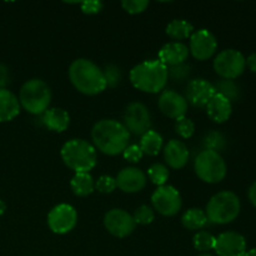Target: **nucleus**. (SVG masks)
<instances>
[{"instance_id":"nucleus-1","label":"nucleus","mask_w":256,"mask_h":256,"mask_svg":"<svg viewBox=\"0 0 256 256\" xmlns=\"http://www.w3.org/2000/svg\"><path fill=\"white\" fill-rule=\"evenodd\" d=\"M92 139L95 149L105 155L115 156L128 148L130 132L118 120L104 119L92 126Z\"/></svg>"},{"instance_id":"nucleus-2","label":"nucleus","mask_w":256,"mask_h":256,"mask_svg":"<svg viewBox=\"0 0 256 256\" xmlns=\"http://www.w3.org/2000/svg\"><path fill=\"white\" fill-rule=\"evenodd\" d=\"M69 79L72 86L84 95L94 96L106 89L102 70L89 59H76L69 68Z\"/></svg>"},{"instance_id":"nucleus-3","label":"nucleus","mask_w":256,"mask_h":256,"mask_svg":"<svg viewBox=\"0 0 256 256\" xmlns=\"http://www.w3.org/2000/svg\"><path fill=\"white\" fill-rule=\"evenodd\" d=\"M168 68L159 60H145L130 70L132 86L149 94H156L168 82Z\"/></svg>"},{"instance_id":"nucleus-4","label":"nucleus","mask_w":256,"mask_h":256,"mask_svg":"<svg viewBox=\"0 0 256 256\" xmlns=\"http://www.w3.org/2000/svg\"><path fill=\"white\" fill-rule=\"evenodd\" d=\"M60 155L64 164L75 172H89L98 162L96 149L84 139L66 142L60 150Z\"/></svg>"},{"instance_id":"nucleus-5","label":"nucleus","mask_w":256,"mask_h":256,"mask_svg":"<svg viewBox=\"0 0 256 256\" xmlns=\"http://www.w3.org/2000/svg\"><path fill=\"white\" fill-rule=\"evenodd\" d=\"M52 90L42 79H30L22 86L19 92L20 106L32 115H42L49 109Z\"/></svg>"},{"instance_id":"nucleus-6","label":"nucleus","mask_w":256,"mask_h":256,"mask_svg":"<svg viewBox=\"0 0 256 256\" xmlns=\"http://www.w3.org/2000/svg\"><path fill=\"white\" fill-rule=\"evenodd\" d=\"M240 199L232 192H220L209 200L206 205L208 220L214 224L225 225L232 222L240 212Z\"/></svg>"},{"instance_id":"nucleus-7","label":"nucleus","mask_w":256,"mask_h":256,"mask_svg":"<svg viewBox=\"0 0 256 256\" xmlns=\"http://www.w3.org/2000/svg\"><path fill=\"white\" fill-rule=\"evenodd\" d=\"M194 169L198 178L208 184H216L226 176L228 168L222 155L212 150H202L195 158Z\"/></svg>"},{"instance_id":"nucleus-8","label":"nucleus","mask_w":256,"mask_h":256,"mask_svg":"<svg viewBox=\"0 0 256 256\" xmlns=\"http://www.w3.org/2000/svg\"><path fill=\"white\" fill-rule=\"evenodd\" d=\"M246 66L244 55L235 49L222 50L214 59V70L222 79L232 80L239 78Z\"/></svg>"},{"instance_id":"nucleus-9","label":"nucleus","mask_w":256,"mask_h":256,"mask_svg":"<svg viewBox=\"0 0 256 256\" xmlns=\"http://www.w3.org/2000/svg\"><path fill=\"white\" fill-rule=\"evenodd\" d=\"M152 204L154 210L164 216H174L180 212L182 199L180 192L172 185L159 186L152 195Z\"/></svg>"},{"instance_id":"nucleus-10","label":"nucleus","mask_w":256,"mask_h":256,"mask_svg":"<svg viewBox=\"0 0 256 256\" xmlns=\"http://www.w3.org/2000/svg\"><path fill=\"white\" fill-rule=\"evenodd\" d=\"M76 210L69 204L56 205L48 214V226L54 234H68L76 226Z\"/></svg>"},{"instance_id":"nucleus-11","label":"nucleus","mask_w":256,"mask_h":256,"mask_svg":"<svg viewBox=\"0 0 256 256\" xmlns=\"http://www.w3.org/2000/svg\"><path fill=\"white\" fill-rule=\"evenodd\" d=\"M124 126L134 135H144L152 128V116L149 109L142 102H130L125 109Z\"/></svg>"},{"instance_id":"nucleus-12","label":"nucleus","mask_w":256,"mask_h":256,"mask_svg":"<svg viewBox=\"0 0 256 256\" xmlns=\"http://www.w3.org/2000/svg\"><path fill=\"white\" fill-rule=\"evenodd\" d=\"M135 222L132 215L122 209H112L105 214L104 226L115 238H126L134 232Z\"/></svg>"},{"instance_id":"nucleus-13","label":"nucleus","mask_w":256,"mask_h":256,"mask_svg":"<svg viewBox=\"0 0 256 256\" xmlns=\"http://www.w3.org/2000/svg\"><path fill=\"white\" fill-rule=\"evenodd\" d=\"M218 49V40L215 35L208 29L196 30L190 36L189 52L195 59L204 62L210 59Z\"/></svg>"},{"instance_id":"nucleus-14","label":"nucleus","mask_w":256,"mask_h":256,"mask_svg":"<svg viewBox=\"0 0 256 256\" xmlns=\"http://www.w3.org/2000/svg\"><path fill=\"white\" fill-rule=\"evenodd\" d=\"M185 94H186L185 99L188 104L190 102L195 108H205L210 99L216 94V90L212 82L199 78V79L190 80Z\"/></svg>"},{"instance_id":"nucleus-15","label":"nucleus","mask_w":256,"mask_h":256,"mask_svg":"<svg viewBox=\"0 0 256 256\" xmlns=\"http://www.w3.org/2000/svg\"><path fill=\"white\" fill-rule=\"evenodd\" d=\"M214 250L219 256H244L246 252V240L239 232H222L216 238Z\"/></svg>"},{"instance_id":"nucleus-16","label":"nucleus","mask_w":256,"mask_h":256,"mask_svg":"<svg viewBox=\"0 0 256 256\" xmlns=\"http://www.w3.org/2000/svg\"><path fill=\"white\" fill-rule=\"evenodd\" d=\"M158 106L165 116L175 120L185 116L188 112V102L185 96L174 90H164L158 100Z\"/></svg>"},{"instance_id":"nucleus-17","label":"nucleus","mask_w":256,"mask_h":256,"mask_svg":"<svg viewBox=\"0 0 256 256\" xmlns=\"http://www.w3.org/2000/svg\"><path fill=\"white\" fill-rule=\"evenodd\" d=\"M115 180H116V186L128 194L139 192L146 185V175L138 168H125L120 170Z\"/></svg>"},{"instance_id":"nucleus-18","label":"nucleus","mask_w":256,"mask_h":256,"mask_svg":"<svg viewBox=\"0 0 256 256\" xmlns=\"http://www.w3.org/2000/svg\"><path fill=\"white\" fill-rule=\"evenodd\" d=\"M188 56H189V48L180 42H168L160 49L158 60L162 62L166 68H170L184 64Z\"/></svg>"},{"instance_id":"nucleus-19","label":"nucleus","mask_w":256,"mask_h":256,"mask_svg":"<svg viewBox=\"0 0 256 256\" xmlns=\"http://www.w3.org/2000/svg\"><path fill=\"white\" fill-rule=\"evenodd\" d=\"M164 159L172 169H182L189 162V150L180 140H170L164 146Z\"/></svg>"},{"instance_id":"nucleus-20","label":"nucleus","mask_w":256,"mask_h":256,"mask_svg":"<svg viewBox=\"0 0 256 256\" xmlns=\"http://www.w3.org/2000/svg\"><path fill=\"white\" fill-rule=\"evenodd\" d=\"M206 112L208 116L214 122L222 124L229 120L232 112V104L228 98H225L222 94H215L210 99V102L206 104Z\"/></svg>"},{"instance_id":"nucleus-21","label":"nucleus","mask_w":256,"mask_h":256,"mask_svg":"<svg viewBox=\"0 0 256 256\" xmlns=\"http://www.w3.org/2000/svg\"><path fill=\"white\" fill-rule=\"evenodd\" d=\"M19 99L10 90L0 89V122H12L19 115Z\"/></svg>"},{"instance_id":"nucleus-22","label":"nucleus","mask_w":256,"mask_h":256,"mask_svg":"<svg viewBox=\"0 0 256 256\" xmlns=\"http://www.w3.org/2000/svg\"><path fill=\"white\" fill-rule=\"evenodd\" d=\"M42 124L52 132H62L69 128L70 116L62 108H52L42 114Z\"/></svg>"},{"instance_id":"nucleus-23","label":"nucleus","mask_w":256,"mask_h":256,"mask_svg":"<svg viewBox=\"0 0 256 256\" xmlns=\"http://www.w3.org/2000/svg\"><path fill=\"white\" fill-rule=\"evenodd\" d=\"M70 186L76 196L84 198L94 192L95 182L89 172H75L70 182Z\"/></svg>"},{"instance_id":"nucleus-24","label":"nucleus","mask_w":256,"mask_h":256,"mask_svg":"<svg viewBox=\"0 0 256 256\" xmlns=\"http://www.w3.org/2000/svg\"><path fill=\"white\" fill-rule=\"evenodd\" d=\"M139 146L142 149V154L149 155V156H156L162 152V136L158 132L149 130L144 135H142Z\"/></svg>"},{"instance_id":"nucleus-25","label":"nucleus","mask_w":256,"mask_h":256,"mask_svg":"<svg viewBox=\"0 0 256 256\" xmlns=\"http://www.w3.org/2000/svg\"><path fill=\"white\" fill-rule=\"evenodd\" d=\"M208 216L204 210L198 209V208H192L186 210L182 218V226L186 228L188 230H200L208 224Z\"/></svg>"},{"instance_id":"nucleus-26","label":"nucleus","mask_w":256,"mask_h":256,"mask_svg":"<svg viewBox=\"0 0 256 256\" xmlns=\"http://www.w3.org/2000/svg\"><path fill=\"white\" fill-rule=\"evenodd\" d=\"M194 26L184 19H175L166 26V34L174 40H184L192 36Z\"/></svg>"},{"instance_id":"nucleus-27","label":"nucleus","mask_w":256,"mask_h":256,"mask_svg":"<svg viewBox=\"0 0 256 256\" xmlns=\"http://www.w3.org/2000/svg\"><path fill=\"white\" fill-rule=\"evenodd\" d=\"M215 242H216V238L212 232H205V230L198 232L194 235V239H192L194 248L200 252H210V250H214Z\"/></svg>"},{"instance_id":"nucleus-28","label":"nucleus","mask_w":256,"mask_h":256,"mask_svg":"<svg viewBox=\"0 0 256 256\" xmlns=\"http://www.w3.org/2000/svg\"><path fill=\"white\" fill-rule=\"evenodd\" d=\"M214 86L218 94L224 95V96L228 98L230 102H234V100L239 99L240 89L232 80L222 79L220 82H218V84L214 85Z\"/></svg>"},{"instance_id":"nucleus-29","label":"nucleus","mask_w":256,"mask_h":256,"mask_svg":"<svg viewBox=\"0 0 256 256\" xmlns=\"http://www.w3.org/2000/svg\"><path fill=\"white\" fill-rule=\"evenodd\" d=\"M148 176L152 180V184L158 185V186H164L165 182L169 179V170L165 165L155 162L148 170Z\"/></svg>"},{"instance_id":"nucleus-30","label":"nucleus","mask_w":256,"mask_h":256,"mask_svg":"<svg viewBox=\"0 0 256 256\" xmlns=\"http://www.w3.org/2000/svg\"><path fill=\"white\" fill-rule=\"evenodd\" d=\"M175 132L179 136H182V139H189L194 135L195 132V124L192 119L186 116H182L179 119H176L175 122Z\"/></svg>"},{"instance_id":"nucleus-31","label":"nucleus","mask_w":256,"mask_h":256,"mask_svg":"<svg viewBox=\"0 0 256 256\" xmlns=\"http://www.w3.org/2000/svg\"><path fill=\"white\" fill-rule=\"evenodd\" d=\"M102 74H104L106 88H116L122 79V70H120V68L116 66V65H106L105 69L102 70Z\"/></svg>"},{"instance_id":"nucleus-32","label":"nucleus","mask_w":256,"mask_h":256,"mask_svg":"<svg viewBox=\"0 0 256 256\" xmlns=\"http://www.w3.org/2000/svg\"><path fill=\"white\" fill-rule=\"evenodd\" d=\"M132 219H134L135 224H140V225L152 224L155 219L154 210H152L150 206H148V205H142V206H139L134 212Z\"/></svg>"},{"instance_id":"nucleus-33","label":"nucleus","mask_w":256,"mask_h":256,"mask_svg":"<svg viewBox=\"0 0 256 256\" xmlns=\"http://www.w3.org/2000/svg\"><path fill=\"white\" fill-rule=\"evenodd\" d=\"M204 145L205 150H212V152H219L220 150L224 149L225 139L220 132H212L206 135V138L204 140Z\"/></svg>"},{"instance_id":"nucleus-34","label":"nucleus","mask_w":256,"mask_h":256,"mask_svg":"<svg viewBox=\"0 0 256 256\" xmlns=\"http://www.w3.org/2000/svg\"><path fill=\"white\" fill-rule=\"evenodd\" d=\"M116 180L109 175H102L95 182V189L102 194H110L116 189Z\"/></svg>"},{"instance_id":"nucleus-35","label":"nucleus","mask_w":256,"mask_h":256,"mask_svg":"<svg viewBox=\"0 0 256 256\" xmlns=\"http://www.w3.org/2000/svg\"><path fill=\"white\" fill-rule=\"evenodd\" d=\"M122 9L129 14H140L149 6L148 0H124L122 2Z\"/></svg>"},{"instance_id":"nucleus-36","label":"nucleus","mask_w":256,"mask_h":256,"mask_svg":"<svg viewBox=\"0 0 256 256\" xmlns=\"http://www.w3.org/2000/svg\"><path fill=\"white\" fill-rule=\"evenodd\" d=\"M190 74V66L184 64H179V65H175V66H170L168 68V75L172 76L174 80H184L189 76Z\"/></svg>"},{"instance_id":"nucleus-37","label":"nucleus","mask_w":256,"mask_h":256,"mask_svg":"<svg viewBox=\"0 0 256 256\" xmlns=\"http://www.w3.org/2000/svg\"><path fill=\"white\" fill-rule=\"evenodd\" d=\"M122 155H124L125 160L130 162H139L144 156L139 145H128L126 149L122 152Z\"/></svg>"},{"instance_id":"nucleus-38","label":"nucleus","mask_w":256,"mask_h":256,"mask_svg":"<svg viewBox=\"0 0 256 256\" xmlns=\"http://www.w3.org/2000/svg\"><path fill=\"white\" fill-rule=\"evenodd\" d=\"M80 5H82V12L88 15L98 14V12H102V6H104V4H102V2H99V0H88V2H80Z\"/></svg>"},{"instance_id":"nucleus-39","label":"nucleus","mask_w":256,"mask_h":256,"mask_svg":"<svg viewBox=\"0 0 256 256\" xmlns=\"http://www.w3.org/2000/svg\"><path fill=\"white\" fill-rule=\"evenodd\" d=\"M6 84H9V72L6 66L0 64V89H5Z\"/></svg>"},{"instance_id":"nucleus-40","label":"nucleus","mask_w":256,"mask_h":256,"mask_svg":"<svg viewBox=\"0 0 256 256\" xmlns=\"http://www.w3.org/2000/svg\"><path fill=\"white\" fill-rule=\"evenodd\" d=\"M248 196H249L250 202L256 208V182L252 186L249 188V192H248Z\"/></svg>"},{"instance_id":"nucleus-41","label":"nucleus","mask_w":256,"mask_h":256,"mask_svg":"<svg viewBox=\"0 0 256 256\" xmlns=\"http://www.w3.org/2000/svg\"><path fill=\"white\" fill-rule=\"evenodd\" d=\"M246 65L252 72H256V52L249 55V58L246 59Z\"/></svg>"},{"instance_id":"nucleus-42","label":"nucleus","mask_w":256,"mask_h":256,"mask_svg":"<svg viewBox=\"0 0 256 256\" xmlns=\"http://www.w3.org/2000/svg\"><path fill=\"white\" fill-rule=\"evenodd\" d=\"M5 210H6V204H5L2 200H0V216H2V214L5 212Z\"/></svg>"},{"instance_id":"nucleus-43","label":"nucleus","mask_w":256,"mask_h":256,"mask_svg":"<svg viewBox=\"0 0 256 256\" xmlns=\"http://www.w3.org/2000/svg\"><path fill=\"white\" fill-rule=\"evenodd\" d=\"M244 256H256V249H252L249 252H245Z\"/></svg>"},{"instance_id":"nucleus-44","label":"nucleus","mask_w":256,"mask_h":256,"mask_svg":"<svg viewBox=\"0 0 256 256\" xmlns=\"http://www.w3.org/2000/svg\"><path fill=\"white\" fill-rule=\"evenodd\" d=\"M198 256H212V255L208 254V252H202V254H200V255H198Z\"/></svg>"}]
</instances>
